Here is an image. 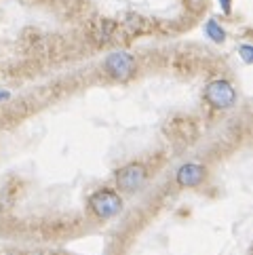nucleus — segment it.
I'll use <instances>...</instances> for the list:
<instances>
[{"label": "nucleus", "mask_w": 253, "mask_h": 255, "mask_svg": "<svg viewBox=\"0 0 253 255\" xmlns=\"http://www.w3.org/2000/svg\"><path fill=\"white\" fill-rule=\"evenodd\" d=\"M89 209L99 217V220H110L123 211V198L114 190H97L89 198Z\"/></svg>", "instance_id": "obj_1"}, {"label": "nucleus", "mask_w": 253, "mask_h": 255, "mask_svg": "<svg viewBox=\"0 0 253 255\" xmlns=\"http://www.w3.org/2000/svg\"><path fill=\"white\" fill-rule=\"evenodd\" d=\"M104 70L106 74L119 80V83H125V80H129L135 76V70H137V63H135V57L131 53L126 51H114L110 55L106 57L104 61Z\"/></svg>", "instance_id": "obj_2"}, {"label": "nucleus", "mask_w": 253, "mask_h": 255, "mask_svg": "<svg viewBox=\"0 0 253 255\" xmlns=\"http://www.w3.org/2000/svg\"><path fill=\"white\" fill-rule=\"evenodd\" d=\"M203 95H205L207 102H209L213 108H218V110H230V108L237 104V91H234V87L224 78L211 80V83L205 87Z\"/></svg>", "instance_id": "obj_3"}, {"label": "nucleus", "mask_w": 253, "mask_h": 255, "mask_svg": "<svg viewBox=\"0 0 253 255\" xmlns=\"http://www.w3.org/2000/svg\"><path fill=\"white\" fill-rule=\"evenodd\" d=\"M148 171L141 162H129L116 171V188L125 194H133L146 184Z\"/></svg>", "instance_id": "obj_4"}, {"label": "nucleus", "mask_w": 253, "mask_h": 255, "mask_svg": "<svg viewBox=\"0 0 253 255\" xmlns=\"http://www.w3.org/2000/svg\"><path fill=\"white\" fill-rule=\"evenodd\" d=\"M207 175V171L203 165H196V162H186V165H182L177 169L175 173V179L177 184L182 188H196L203 184V179Z\"/></svg>", "instance_id": "obj_5"}, {"label": "nucleus", "mask_w": 253, "mask_h": 255, "mask_svg": "<svg viewBox=\"0 0 253 255\" xmlns=\"http://www.w3.org/2000/svg\"><path fill=\"white\" fill-rule=\"evenodd\" d=\"M205 32H207V36H209L213 42H218V44L226 40V32H224V28L215 19H209L205 23Z\"/></svg>", "instance_id": "obj_6"}, {"label": "nucleus", "mask_w": 253, "mask_h": 255, "mask_svg": "<svg viewBox=\"0 0 253 255\" xmlns=\"http://www.w3.org/2000/svg\"><path fill=\"white\" fill-rule=\"evenodd\" d=\"M239 53H241V57H243V61H245V63L253 61V47H251V44H241Z\"/></svg>", "instance_id": "obj_7"}, {"label": "nucleus", "mask_w": 253, "mask_h": 255, "mask_svg": "<svg viewBox=\"0 0 253 255\" xmlns=\"http://www.w3.org/2000/svg\"><path fill=\"white\" fill-rule=\"evenodd\" d=\"M230 2H232V0H220V4H222V8H224V13H230Z\"/></svg>", "instance_id": "obj_8"}, {"label": "nucleus", "mask_w": 253, "mask_h": 255, "mask_svg": "<svg viewBox=\"0 0 253 255\" xmlns=\"http://www.w3.org/2000/svg\"><path fill=\"white\" fill-rule=\"evenodd\" d=\"M8 97H11V93L4 91V89H0V102H4V99H8Z\"/></svg>", "instance_id": "obj_9"}]
</instances>
